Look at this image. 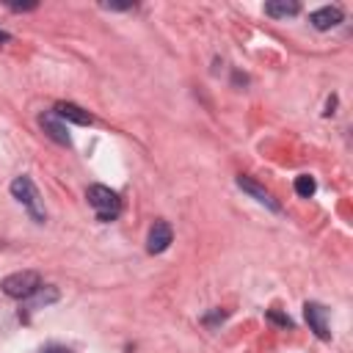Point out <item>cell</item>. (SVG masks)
I'll list each match as a JSON object with an SVG mask.
<instances>
[{
	"instance_id": "1",
	"label": "cell",
	"mask_w": 353,
	"mask_h": 353,
	"mask_svg": "<svg viewBox=\"0 0 353 353\" xmlns=\"http://www.w3.org/2000/svg\"><path fill=\"white\" fill-rule=\"evenodd\" d=\"M85 199H88V204L94 207V212H97L99 221H113V218L121 212V199H119V193L110 190V188H105V185H88Z\"/></svg>"
},
{
	"instance_id": "2",
	"label": "cell",
	"mask_w": 353,
	"mask_h": 353,
	"mask_svg": "<svg viewBox=\"0 0 353 353\" xmlns=\"http://www.w3.org/2000/svg\"><path fill=\"white\" fill-rule=\"evenodd\" d=\"M0 287H3V292H6L8 298L28 301V298H33V295L41 290V279H39L36 270H17V273L6 276Z\"/></svg>"
},
{
	"instance_id": "3",
	"label": "cell",
	"mask_w": 353,
	"mask_h": 353,
	"mask_svg": "<svg viewBox=\"0 0 353 353\" xmlns=\"http://www.w3.org/2000/svg\"><path fill=\"white\" fill-rule=\"evenodd\" d=\"M11 193H14V199H19L25 207H28V212L41 223L44 221V210H41V201H39V190H36V185H33V179L30 176H17L14 182H11Z\"/></svg>"
},
{
	"instance_id": "4",
	"label": "cell",
	"mask_w": 353,
	"mask_h": 353,
	"mask_svg": "<svg viewBox=\"0 0 353 353\" xmlns=\"http://www.w3.org/2000/svg\"><path fill=\"white\" fill-rule=\"evenodd\" d=\"M303 314H306L309 328H312L320 339H331V328H328V312H325V306L309 301V303L303 306Z\"/></svg>"
},
{
	"instance_id": "5",
	"label": "cell",
	"mask_w": 353,
	"mask_h": 353,
	"mask_svg": "<svg viewBox=\"0 0 353 353\" xmlns=\"http://www.w3.org/2000/svg\"><path fill=\"white\" fill-rule=\"evenodd\" d=\"M174 240V232L165 221H154V226L149 229V237H146V251L149 254H163Z\"/></svg>"
},
{
	"instance_id": "6",
	"label": "cell",
	"mask_w": 353,
	"mask_h": 353,
	"mask_svg": "<svg viewBox=\"0 0 353 353\" xmlns=\"http://www.w3.org/2000/svg\"><path fill=\"white\" fill-rule=\"evenodd\" d=\"M309 22L317 28V30H331L342 22V8L339 6H323L317 11L309 14Z\"/></svg>"
},
{
	"instance_id": "7",
	"label": "cell",
	"mask_w": 353,
	"mask_h": 353,
	"mask_svg": "<svg viewBox=\"0 0 353 353\" xmlns=\"http://www.w3.org/2000/svg\"><path fill=\"white\" fill-rule=\"evenodd\" d=\"M39 124H41V130H44L55 143H61V146H69V143H72L66 127L61 124V119H58L55 113H41V116H39Z\"/></svg>"
},
{
	"instance_id": "8",
	"label": "cell",
	"mask_w": 353,
	"mask_h": 353,
	"mask_svg": "<svg viewBox=\"0 0 353 353\" xmlns=\"http://www.w3.org/2000/svg\"><path fill=\"white\" fill-rule=\"evenodd\" d=\"M55 116L63 119V121H74V124H91L94 121V116L88 110H83L80 105H74V102H58Z\"/></svg>"
},
{
	"instance_id": "9",
	"label": "cell",
	"mask_w": 353,
	"mask_h": 353,
	"mask_svg": "<svg viewBox=\"0 0 353 353\" xmlns=\"http://www.w3.org/2000/svg\"><path fill=\"white\" fill-rule=\"evenodd\" d=\"M237 185H240L245 193H251V196H254L259 204H265V207H270V210H279V201H276V199H273V196H270L265 188H259L254 179H248V176H237Z\"/></svg>"
},
{
	"instance_id": "10",
	"label": "cell",
	"mask_w": 353,
	"mask_h": 353,
	"mask_svg": "<svg viewBox=\"0 0 353 353\" xmlns=\"http://www.w3.org/2000/svg\"><path fill=\"white\" fill-rule=\"evenodd\" d=\"M298 11H301V6L295 0H270V3H265V14L268 17H276V19L295 17Z\"/></svg>"
},
{
	"instance_id": "11",
	"label": "cell",
	"mask_w": 353,
	"mask_h": 353,
	"mask_svg": "<svg viewBox=\"0 0 353 353\" xmlns=\"http://www.w3.org/2000/svg\"><path fill=\"white\" fill-rule=\"evenodd\" d=\"M314 190H317V182H314V176H309V174H301V176H295V193H298L301 199H309V196H314Z\"/></svg>"
},
{
	"instance_id": "12",
	"label": "cell",
	"mask_w": 353,
	"mask_h": 353,
	"mask_svg": "<svg viewBox=\"0 0 353 353\" xmlns=\"http://www.w3.org/2000/svg\"><path fill=\"white\" fill-rule=\"evenodd\" d=\"M268 320H273V323H279V325H284V328H292V320H290V317H284V314H279L276 309H270V312H268Z\"/></svg>"
},
{
	"instance_id": "13",
	"label": "cell",
	"mask_w": 353,
	"mask_h": 353,
	"mask_svg": "<svg viewBox=\"0 0 353 353\" xmlns=\"http://www.w3.org/2000/svg\"><path fill=\"white\" fill-rule=\"evenodd\" d=\"M33 8H36V3H22V6L14 3V6H11V11H33Z\"/></svg>"
},
{
	"instance_id": "14",
	"label": "cell",
	"mask_w": 353,
	"mask_h": 353,
	"mask_svg": "<svg viewBox=\"0 0 353 353\" xmlns=\"http://www.w3.org/2000/svg\"><path fill=\"white\" fill-rule=\"evenodd\" d=\"M44 353H72V350H69V347H58V345H55V347H47Z\"/></svg>"
},
{
	"instance_id": "15",
	"label": "cell",
	"mask_w": 353,
	"mask_h": 353,
	"mask_svg": "<svg viewBox=\"0 0 353 353\" xmlns=\"http://www.w3.org/2000/svg\"><path fill=\"white\" fill-rule=\"evenodd\" d=\"M8 41H11V36L6 30H0V44H8Z\"/></svg>"
}]
</instances>
